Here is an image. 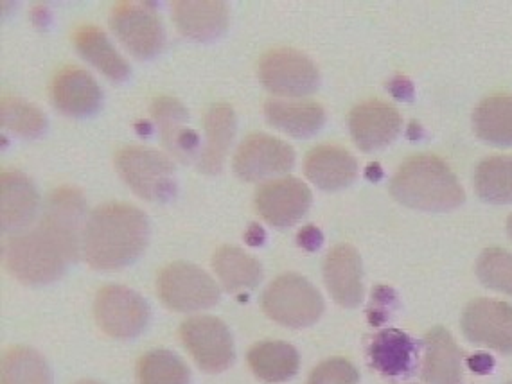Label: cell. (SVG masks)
<instances>
[{
	"mask_svg": "<svg viewBox=\"0 0 512 384\" xmlns=\"http://www.w3.org/2000/svg\"><path fill=\"white\" fill-rule=\"evenodd\" d=\"M469 367L473 368L478 374L489 372L493 368V359L489 358L487 354H477L475 358L469 359Z\"/></svg>",
	"mask_w": 512,
	"mask_h": 384,
	"instance_id": "38",
	"label": "cell"
},
{
	"mask_svg": "<svg viewBox=\"0 0 512 384\" xmlns=\"http://www.w3.org/2000/svg\"><path fill=\"white\" fill-rule=\"evenodd\" d=\"M394 298H396V293L392 289L387 288V286H378V288L374 289V293H372L374 306L369 309V320H371V323L380 325V323L387 320V311H389L390 304L394 302Z\"/></svg>",
	"mask_w": 512,
	"mask_h": 384,
	"instance_id": "35",
	"label": "cell"
},
{
	"mask_svg": "<svg viewBox=\"0 0 512 384\" xmlns=\"http://www.w3.org/2000/svg\"><path fill=\"white\" fill-rule=\"evenodd\" d=\"M460 327L469 341L498 350L512 352V306L491 298H477L469 302Z\"/></svg>",
	"mask_w": 512,
	"mask_h": 384,
	"instance_id": "12",
	"label": "cell"
},
{
	"mask_svg": "<svg viewBox=\"0 0 512 384\" xmlns=\"http://www.w3.org/2000/svg\"><path fill=\"white\" fill-rule=\"evenodd\" d=\"M151 115L160 131V139L173 157L189 164L196 155L198 133L187 128L186 106L171 96H157L151 103Z\"/></svg>",
	"mask_w": 512,
	"mask_h": 384,
	"instance_id": "18",
	"label": "cell"
},
{
	"mask_svg": "<svg viewBox=\"0 0 512 384\" xmlns=\"http://www.w3.org/2000/svg\"><path fill=\"white\" fill-rule=\"evenodd\" d=\"M94 316L105 334L117 340H130L146 329L150 322V307L133 289L108 284L96 295Z\"/></svg>",
	"mask_w": 512,
	"mask_h": 384,
	"instance_id": "9",
	"label": "cell"
},
{
	"mask_svg": "<svg viewBox=\"0 0 512 384\" xmlns=\"http://www.w3.org/2000/svg\"><path fill=\"white\" fill-rule=\"evenodd\" d=\"M150 239V223L130 203H106L90 212L83 230V257L90 268L121 270L139 259Z\"/></svg>",
	"mask_w": 512,
	"mask_h": 384,
	"instance_id": "2",
	"label": "cell"
},
{
	"mask_svg": "<svg viewBox=\"0 0 512 384\" xmlns=\"http://www.w3.org/2000/svg\"><path fill=\"white\" fill-rule=\"evenodd\" d=\"M475 189L487 203H512V155H496L482 160L475 173Z\"/></svg>",
	"mask_w": 512,
	"mask_h": 384,
	"instance_id": "30",
	"label": "cell"
},
{
	"mask_svg": "<svg viewBox=\"0 0 512 384\" xmlns=\"http://www.w3.org/2000/svg\"><path fill=\"white\" fill-rule=\"evenodd\" d=\"M115 169L142 200L164 203L177 194L175 166L166 155L146 146H126L115 153Z\"/></svg>",
	"mask_w": 512,
	"mask_h": 384,
	"instance_id": "4",
	"label": "cell"
},
{
	"mask_svg": "<svg viewBox=\"0 0 512 384\" xmlns=\"http://www.w3.org/2000/svg\"><path fill=\"white\" fill-rule=\"evenodd\" d=\"M478 137L493 146H512V96L493 94L482 99L473 114Z\"/></svg>",
	"mask_w": 512,
	"mask_h": 384,
	"instance_id": "28",
	"label": "cell"
},
{
	"mask_svg": "<svg viewBox=\"0 0 512 384\" xmlns=\"http://www.w3.org/2000/svg\"><path fill=\"white\" fill-rule=\"evenodd\" d=\"M0 384H53V374L42 354L18 345L2 356Z\"/></svg>",
	"mask_w": 512,
	"mask_h": 384,
	"instance_id": "29",
	"label": "cell"
},
{
	"mask_svg": "<svg viewBox=\"0 0 512 384\" xmlns=\"http://www.w3.org/2000/svg\"><path fill=\"white\" fill-rule=\"evenodd\" d=\"M421 376L428 384L462 383V352L444 327H433L426 336Z\"/></svg>",
	"mask_w": 512,
	"mask_h": 384,
	"instance_id": "22",
	"label": "cell"
},
{
	"mask_svg": "<svg viewBox=\"0 0 512 384\" xmlns=\"http://www.w3.org/2000/svg\"><path fill=\"white\" fill-rule=\"evenodd\" d=\"M261 307L270 320L290 329H304L320 320L324 298L301 275L286 273L265 289Z\"/></svg>",
	"mask_w": 512,
	"mask_h": 384,
	"instance_id": "5",
	"label": "cell"
},
{
	"mask_svg": "<svg viewBox=\"0 0 512 384\" xmlns=\"http://www.w3.org/2000/svg\"><path fill=\"white\" fill-rule=\"evenodd\" d=\"M358 379H360V374L351 361L335 358L320 363L309 374L306 384H356Z\"/></svg>",
	"mask_w": 512,
	"mask_h": 384,
	"instance_id": "34",
	"label": "cell"
},
{
	"mask_svg": "<svg viewBox=\"0 0 512 384\" xmlns=\"http://www.w3.org/2000/svg\"><path fill=\"white\" fill-rule=\"evenodd\" d=\"M304 173L322 191H340L349 187L358 176L356 158L340 146L322 144L308 151Z\"/></svg>",
	"mask_w": 512,
	"mask_h": 384,
	"instance_id": "19",
	"label": "cell"
},
{
	"mask_svg": "<svg viewBox=\"0 0 512 384\" xmlns=\"http://www.w3.org/2000/svg\"><path fill=\"white\" fill-rule=\"evenodd\" d=\"M293 164L295 151L292 146L266 133L247 135L232 158V169L236 176L254 184L270 176L288 173Z\"/></svg>",
	"mask_w": 512,
	"mask_h": 384,
	"instance_id": "11",
	"label": "cell"
},
{
	"mask_svg": "<svg viewBox=\"0 0 512 384\" xmlns=\"http://www.w3.org/2000/svg\"><path fill=\"white\" fill-rule=\"evenodd\" d=\"M401 115L394 106L371 99L354 106L349 114V130L362 151H376L389 146L401 131Z\"/></svg>",
	"mask_w": 512,
	"mask_h": 384,
	"instance_id": "14",
	"label": "cell"
},
{
	"mask_svg": "<svg viewBox=\"0 0 512 384\" xmlns=\"http://www.w3.org/2000/svg\"><path fill=\"white\" fill-rule=\"evenodd\" d=\"M414 340L407 332L399 329H385L372 338L369 358L372 367L387 377H407L414 370Z\"/></svg>",
	"mask_w": 512,
	"mask_h": 384,
	"instance_id": "25",
	"label": "cell"
},
{
	"mask_svg": "<svg viewBox=\"0 0 512 384\" xmlns=\"http://www.w3.org/2000/svg\"><path fill=\"white\" fill-rule=\"evenodd\" d=\"M311 205V191L299 178L286 176L261 185L256 192V209L268 225L290 228L299 223Z\"/></svg>",
	"mask_w": 512,
	"mask_h": 384,
	"instance_id": "13",
	"label": "cell"
},
{
	"mask_svg": "<svg viewBox=\"0 0 512 384\" xmlns=\"http://www.w3.org/2000/svg\"><path fill=\"white\" fill-rule=\"evenodd\" d=\"M83 218L85 198L80 189L63 185L49 192L40 223L4 241L6 270L29 286L62 279L83 250Z\"/></svg>",
	"mask_w": 512,
	"mask_h": 384,
	"instance_id": "1",
	"label": "cell"
},
{
	"mask_svg": "<svg viewBox=\"0 0 512 384\" xmlns=\"http://www.w3.org/2000/svg\"><path fill=\"white\" fill-rule=\"evenodd\" d=\"M72 44L105 78L121 83L130 76V65L115 51L105 31H101L99 27L90 24L76 27L72 33Z\"/></svg>",
	"mask_w": 512,
	"mask_h": 384,
	"instance_id": "24",
	"label": "cell"
},
{
	"mask_svg": "<svg viewBox=\"0 0 512 384\" xmlns=\"http://www.w3.org/2000/svg\"><path fill=\"white\" fill-rule=\"evenodd\" d=\"M268 124L297 139L315 135L326 123V110L315 101L268 99L265 103Z\"/></svg>",
	"mask_w": 512,
	"mask_h": 384,
	"instance_id": "23",
	"label": "cell"
},
{
	"mask_svg": "<svg viewBox=\"0 0 512 384\" xmlns=\"http://www.w3.org/2000/svg\"><path fill=\"white\" fill-rule=\"evenodd\" d=\"M0 121L4 128L15 131L20 137L27 139L40 137L47 126V119L42 110L15 96L2 97Z\"/></svg>",
	"mask_w": 512,
	"mask_h": 384,
	"instance_id": "32",
	"label": "cell"
},
{
	"mask_svg": "<svg viewBox=\"0 0 512 384\" xmlns=\"http://www.w3.org/2000/svg\"><path fill=\"white\" fill-rule=\"evenodd\" d=\"M171 8L178 31L198 42L218 38L229 26V8L221 0H177Z\"/></svg>",
	"mask_w": 512,
	"mask_h": 384,
	"instance_id": "20",
	"label": "cell"
},
{
	"mask_svg": "<svg viewBox=\"0 0 512 384\" xmlns=\"http://www.w3.org/2000/svg\"><path fill=\"white\" fill-rule=\"evenodd\" d=\"M247 361L252 372L270 384L292 379L301 367L299 352L286 341H259L248 350Z\"/></svg>",
	"mask_w": 512,
	"mask_h": 384,
	"instance_id": "26",
	"label": "cell"
},
{
	"mask_svg": "<svg viewBox=\"0 0 512 384\" xmlns=\"http://www.w3.org/2000/svg\"><path fill=\"white\" fill-rule=\"evenodd\" d=\"M139 384H189V368L175 352L159 349L146 352L137 363Z\"/></svg>",
	"mask_w": 512,
	"mask_h": 384,
	"instance_id": "31",
	"label": "cell"
},
{
	"mask_svg": "<svg viewBox=\"0 0 512 384\" xmlns=\"http://www.w3.org/2000/svg\"><path fill=\"white\" fill-rule=\"evenodd\" d=\"M157 293L164 306L177 313H195L216 306L220 288L207 271L191 262H171L157 277Z\"/></svg>",
	"mask_w": 512,
	"mask_h": 384,
	"instance_id": "6",
	"label": "cell"
},
{
	"mask_svg": "<svg viewBox=\"0 0 512 384\" xmlns=\"http://www.w3.org/2000/svg\"><path fill=\"white\" fill-rule=\"evenodd\" d=\"M389 90L392 92V96L398 97V99H412V96H414L412 83L407 78H403V76L390 81Z\"/></svg>",
	"mask_w": 512,
	"mask_h": 384,
	"instance_id": "37",
	"label": "cell"
},
{
	"mask_svg": "<svg viewBox=\"0 0 512 384\" xmlns=\"http://www.w3.org/2000/svg\"><path fill=\"white\" fill-rule=\"evenodd\" d=\"M507 232H509V237L512 239V214L509 216V219H507Z\"/></svg>",
	"mask_w": 512,
	"mask_h": 384,
	"instance_id": "39",
	"label": "cell"
},
{
	"mask_svg": "<svg viewBox=\"0 0 512 384\" xmlns=\"http://www.w3.org/2000/svg\"><path fill=\"white\" fill-rule=\"evenodd\" d=\"M110 27L121 44L139 60L153 58L164 49L166 33L151 2H115Z\"/></svg>",
	"mask_w": 512,
	"mask_h": 384,
	"instance_id": "7",
	"label": "cell"
},
{
	"mask_svg": "<svg viewBox=\"0 0 512 384\" xmlns=\"http://www.w3.org/2000/svg\"><path fill=\"white\" fill-rule=\"evenodd\" d=\"M390 194L410 209L426 212H448L466 200L459 178L433 155L407 158L390 180Z\"/></svg>",
	"mask_w": 512,
	"mask_h": 384,
	"instance_id": "3",
	"label": "cell"
},
{
	"mask_svg": "<svg viewBox=\"0 0 512 384\" xmlns=\"http://www.w3.org/2000/svg\"><path fill=\"white\" fill-rule=\"evenodd\" d=\"M74 384H103V383H99V381H90V379H85V381H80V383H74Z\"/></svg>",
	"mask_w": 512,
	"mask_h": 384,
	"instance_id": "40",
	"label": "cell"
},
{
	"mask_svg": "<svg viewBox=\"0 0 512 384\" xmlns=\"http://www.w3.org/2000/svg\"><path fill=\"white\" fill-rule=\"evenodd\" d=\"M51 101L63 115L87 117L98 112L103 92L87 70L67 65L54 74Z\"/></svg>",
	"mask_w": 512,
	"mask_h": 384,
	"instance_id": "15",
	"label": "cell"
},
{
	"mask_svg": "<svg viewBox=\"0 0 512 384\" xmlns=\"http://www.w3.org/2000/svg\"><path fill=\"white\" fill-rule=\"evenodd\" d=\"M205 148L198 160V171L205 175L220 173L225 155L236 133V114L227 103H216L204 115Z\"/></svg>",
	"mask_w": 512,
	"mask_h": 384,
	"instance_id": "21",
	"label": "cell"
},
{
	"mask_svg": "<svg viewBox=\"0 0 512 384\" xmlns=\"http://www.w3.org/2000/svg\"><path fill=\"white\" fill-rule=\"evenodd\" d=\"M40 205L35 184L24 173L6 169L0 175V219L6 234H20L33 223Z\"/></svg>",
	"mask_w": 512,
	"mask_h": 384,
	"instance_id": "16",
	"label": "cell"
},
{
	"mask_svg": "<svg viewBox=\"0 0 512 384\" xmlns=\"http://www.w3.org/2000/svg\"><path fill=\"white\" fill-rule=\"evenodd\" d=\"M362 259L351 245H336L324 261V280L338 306H360L363 300Z\"/></svg>",
	"mask_w": 512,
	"mask_h": 384,
	"instance_id": "17",
	"label": "cell"
},
{
	"mask_svg": "<svg viewBox=\"0 0 512 384\" xmlns=\"http://www.w3.org/2000/svg\"><path fill=\"white\" fill-rule=\"evenodd\" d=\"M212 268L221 284L230 293H241L257 288L263 279V268L257 259L238 246H221L212 257Z\"/></svg>",
	"mask_w": 512,
	"mask_h": 384,
	"instance_id": "27",
	"label": "cell"
},
{
	"mask_svg": "<svg viewBox=\"0 0 512 384\" xmlns=\"http://www.w3.org/2000/svg\"><path fill=\"white\" fill-rule=\"evenodd\" d=\"M509 384H512V383H509Z\"/></svg>",
	"mask_w": 512,
	"mask_h": 384,
	"instance_id": "41",
	"label": "cell"
},
{
	"mask_svg": "<svg viewBox=\"0 0 512 384\" xmlns=\"http://www.w3.org/2000/svg\"><path fill=\"white\" fill-rule=\"evenodd\" d=\"M477 275L486 288L512 297V255L502 248H487L478 257Z\"/></svg>",
	"mask_w": 512,
	"mask_h": 384,
	"instance_id": "33",
	"label": "cell"
},
{
	"mask_svg": "<svg viewBox=\"0 0 512 384\" xmlns=\"http://www.w3.org/2000/svg\"><path fill=\"white\" fill-rule=\"evenodd\" d=\"M322 239H324L322 232L317 227L309 225V227L302 228L301 234H299V245L309 252H315L322 245Z\"/></svg>",
	"mask_w": 512,
	"mask_h": 384,
	"instance_id": "36",
	"label": "cell"
},
{
	"mask_svg": "<svg viewBox=\"0 0 512 384\" xmlns=\"http://www.w3.org/2000/svg\"><path fill=\"white\" fill-rule=\"evenodd\" d=\"M259 79L275 96L302 97L317 90L320 72L301 51L277 47L263 54L259 62Z\"/></svg>",
	"mask_w": 512,
	"mask_h": 384,
	"instance_id": "8",
	"label": "cell"
},
{
	"mask_svg": "<svg viewBox=\"0 0 512 384\" xmlns=\"http://www.w3.org/2000/svg\"><path fill=\"white\" fill-rule=\"evenodd\" d=\"M184 341L196 365L207 374H220L234 363L236 350L229 327L214 316H193L180 325Z\"/></svg>",
	"mask_w": 512,
	"mask_h": 384,
	"instance_id": "10",
	"label": "cell"
}]
</instances>
